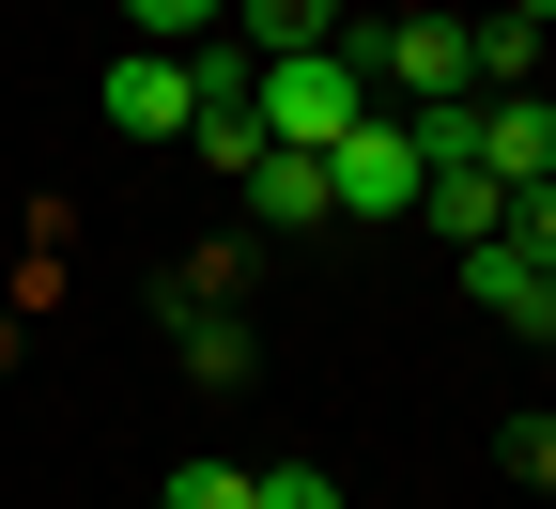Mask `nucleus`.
<instances>
[{
    "label": "nucleus",
    "mask_w": 556,
    "mask_h": 509,
    "mask_svg": "<svg viewBox=\"0 0 556 509\" xmlns=\"http://www.w3.org/2000/svg\"><path fill=\"white\" fill-rule=\"evenodd\" d=\"M325 31H356L340 0H232V47L248 62H278V47H325Z\"/></svg>",
    "instance_id": "8"
},
{
    "label": "nucleus",
    "mask_w": 556,
    "mask_h": 509,
    "mask_svg": "<svg viewBox=\"0 0 556 509\" xmlns=\"http://www.w3.org/2000/svg\"><path fill=\"white\" fill-rule=\"evenodd\" d=\"M495 16H526V31H556V0H495Z\"/></svg>",
    "instance_id": "16"
},
{
    "label": "nucleus",
    "mask_w": 556,
    "mask_h": 509,
    "mask_svg": "<svg viewBox=\"0 0 556 509\" xmlns=\"http://www.w3.org/2000/svg\"><path fill=\"white\" fill-rule=\"evenodd\" d=\"M479 170L495 186H556V93H479Z\"/></svg>",
    "instance_id": "5"
},
{
    "label": "nucleus",
    "mask_w": 556,
    "mask_h": 509,
    "mask_svg": "<svg viewBox=\"0 0 556 509\" xmlns=\"http://www.w3.org/2000/svg\"><path fill=\"white\" fill-rule=\"evenodd\" d=\"M356 124H371V47H356V31H325V47H278V62H263V139L340 155Z\"/></svg>",
    "instance_id": "1"
},
{
    "label": "nucleus",
    "mask_w": 556,
    "mask_h": 509,
    "mask_svg": "<svg viewBox=\"0 0 556 509\" xmlns=\"http://www.w3.org/2000/svg\"><path fill=\"white\" fill-rule=\"evenodd\" d=\"M93 109H109L124 139H186V109H201V78H186V47H124Z\"/></svg>",
    "instance_id": "3"
},
{
    "label": "nucleus",
    "mask_w": 556,
    "mask_h": 509,
    "mask_svg": "<svg viewBox=\"0 0 556 509\" xmlns=\"http://www.w3.org/2000/svg\"><path fill=\"white\" fill-rule=\"evenodd\" d=\"M325 216H340L325 155H294V139H263V170H248V232H325Z\"/></svg>",
    "instance_id": "6"
},
{
    "label": "nucleus",
    "mask_w": 556,
    "mask_h": 509,
    "mask_svg": "<svg viewBox=\"0 0 556 509\" xmlns=\"http://www.w3.org/2000/svg\"><path fill=\"white\" fill-rule=\"evenodd\" d=\"M464 309H479V325H526V340H556V263H526L510 232H495V247H464Z\"/></svg>",
    "instance_id": "4"
},
{
    "label": "nucleus",
    "mask_w": 556,
    "mask_h": 509,
    "mask_svg": "<svg viewBox=\"0 0 556 509\" xmlns=\"http://www.w3.org/2000/svg\"><path fill=\"white\" fill-rule=\"evenodd\" d=\"M325 186H340V216H417V186H433V170H417L402 109H371V124H356V139L325 155Z\"/></svg>",
    "instance_id": "2"
},
{
    "label": "nucleus",
    "mask_w": 556,
    "mask_h": 509,
    "mask_svg": "<svg viewBox=\"0 0 556 509\" xmlns=\"http://www.w3.org/2000/svg\"><path fill=\"white\" fill-rule=\"evenodd\" d=\"M124 16H139V47H217L232 0H124Z\"/></svg>",
    "instance_id": "11"
},
{
    "label": "nucleus",
    "mask_w": 556,
    "mask_h": 509,
    "mask_svg": "<svg viewBox=\"0 0 556 509\" xmlns=\"http://www.w3.org/2000/svg\"><path fill=\"white\" fill-rule=\"evenodd\" d=\"M464 78L479 93H541V31L526 16H464Z\"/></svg>",
    "instance_id": "9"
},
{
    "label": "nucleus",
    "mask_w": 556,
    "mask_h": 509,
    "mask_svg": "<svg viewBox=\"0 0 556 509\" xmlns=\"http://www.w3.org/2000/svg\"><path fill=\"white\" fill-rule=\"evenodd\" d=\"M417 216H433V232H448V263H464V247H495V232H510V186L464 155V170H433V186H417Z\"/></svg>",
    "instance_id": "7"
},
{
    "label": "nucleus",
    "mask_w": 556,
    "mask_h": 509,
    "mask_svg": "<svg viewBox=\"0 0 556 509\" xmlns=\"http://www.w3.org/2000/svg\"><path fill=\"white\" fill-rule=\"evenodd\" d=\"M170 355H186V386H248V325H232V309L170 325Z\"/></svg>",
    "instance_id": "10"
},
{
    "label": "nucleus",
    "mask_w": 556,
    "mask_h": 509,
    "mask_svg": "<svg viewBox=\"0 0 556 509\" xmlns=\"http://www.w3.org/2000/svg\"><path fill=\"white\" fill-rule=\"evenodd\" d=\"M510 247H526V263H556V186H510Z\"/></svg>",
    "instance_id": "14"
},
{
    "label": "nucleus",
    "mask_w": 556,
    "mask_h": 509,
    "mask_svg": "<svg viewBox=\"0 0 556 509\" xmlns=\"http://www.w3.org/2000/svg\"><path fill=\"white\" fill-rule=\"evenodd\" d=\"M510 479H526V494H556V417H510Z\"/></svg>",
    "instance_id": "15"
},
{
    "label": "nucleus",
    "mask_w": 556,
    "mask_h": 509,
    "mask_svg": "<svg viewBox=\"0 0 556 509\" xmlns=\"http://www.w3.org/2000/svg\"><path fill=\"white\" fill-rule=\"evenodd\" d=\"M248 509H340L325 463H248Z\"/></svg>",
    "instance_id": "13"
},
{
    "label": "nucleus",
    "mask_w": 556,
    "mask_h": 509,
    "mask_svg": "<svg viewBox=\"0 0 556 509\" xmlns=\"http://www.w3.org/2000/svg\"><path fill=\"white\" fill-rule=\"evenodd\" d=\"M155 509H248V463H170Z\"/></svg>",
    "instance_id": "12"
}]
</instances>
